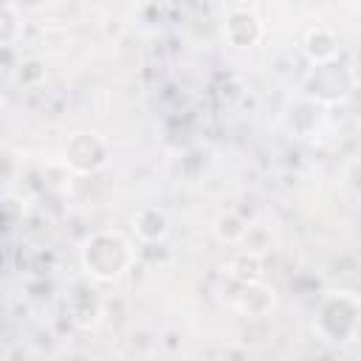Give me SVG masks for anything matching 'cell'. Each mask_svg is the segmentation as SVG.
<instances>
[{"instance_id":"cell-1","label":"cell","mask_w":361,"mask_h":361,"mask_svg":"<svg viewBox=\"0 0 361 361\" xmlns=\"http://www.w3.org/2000/svg\"><path fill=\"white\" fill-rule=\"evenodd\" d=\"M133 251L127 240L116 231H96L82 245V265L93 279H116L127 271Z\"/></svg>"},{"instance_id":"cell-5","label":"cell","mask_w":361,"mask_h":361,"mask_svg":"<svg viewBox=\"0 0 361 361\" xmlns=\"http://www.w3.org/2000/svg\"><path fill=\"white\" fill-rule=\"evenodd\" d=\"M305 51H307V56L313 59V62H333L336 59V54H338V39H336V34L333 31H327V28H313L310 34H307V39H305Z\"/></svg>"},{"instance_id":"cell-6","label":"cell","mask_w":361,"mask_h":361,"mask_svg":"<svg viewBox=\"0 0 361 361\" xmlns=\"http://www.w3.org/2000/svg\"><path fill=\"white\" fill-rule=\"evenodd\" d=\"M17 34V17L8 6H0V45Z\"/></svg>"},{"instance_id":"cell-4","label":"cell","mask_w":361,"mask_h":361,"mask_svg":"<svg viewBox=\"0 0 361 361\" xmlns=\"http://www.w3.org/2000/svg\"><path fill=\"white\" fill-rule=\"evenodd\" d=\"M133 228H135V234H138L141 240L155 243V240H164V237H166V231H169V220H166L164 212L147 206V209H141V212L133 217Z\"/></svg>"},{"instance_id":"cell-3","label":"cell","mask_w":361,"mask_h":361,"mask_svg":"<svg viewBox=\"0 0 361 361\" xmlns=\"http://www.w3.org/2000/svg\"><path fill=\"white\" fill-rule=\"evenodd\" d=\"M259 34H262V25H259L257 14H251V11H231L228 14V20H226V37H228L231 45L248 48V45H254L259 39Z\"/></svg>"},{"instance_id":"cell-2","label":"cell","mask_w":361,"mask_h":361,"mask_svg":"<svg viewBox=\"0 0 361 361\" xmlns=\"http://www.w3.org/2000/svg\"><path fill=\"white\" fill-rule=\"evenodd\" d=\"M65 164L73 172H82V175L96 172L107 164V147L93 133H76L65 147Z\"/></svg>"}]
</instances>
